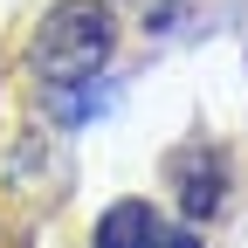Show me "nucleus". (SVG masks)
<instances>
[{
	"mask_svg": "<svg viewBox=\"0 0 248 248\" xmlns=\"http://www.w3.org/2000/svg\"><path fill=\"white\" fill-rule=\"evenodd\" d=\"M117 55V21L104 0H55L35 28V76L48 90L97 83V69Z\"/></svg>",
	"mask_w": 248,
	"mask_h": 248,
	"instance_id": "nucleus-1",
	"label": "nucleus"
},
{
	"mask_svg": "<svg viewBox=\"0 0 248 248\" xmlns=\"http://www.w3.org/2000/svg\"><path fill=\"white\" fill-rule=\"evenodd\" d=\"M159 241H166V221L152 200H117L97 221V248H159Z\"/></svg>",
	"mask_w": 248,
	"mask_h": 248,
	"instance_id": "nucleus-2",
	"label": "nucleus"
},
{
	"mask_svg": "<svg viewBox=\"0 0 248 248\" xmlns=\"http://www.w3.org/2000/svg\"><path fill=\"white\" fill-rule=\"evenodd\" d=\"M179 207H186V221H214V207H221V152H200V159L179 166Z\"/></svg>",
	"mask_w": 248,
	"mask_h": 248,
	"instance_id": "nucleus-3",
	"label": "nucleus"
},
{
	"mask_svg": "<svg viewBox=\"0 0 248 248\" xmlns=\"http://www.w3.org/2000/svg\"><path fill=\"white\" fill-rule=\"evenodd\" d=\"M159 248H200V234H193V228H186V234H166Z\"/></svg>",
	"mask_w": 248,
	"mask_h": 248,
	"instance_id": "nucleus-4",
	"label": "nucleus"
}]
</instances>
